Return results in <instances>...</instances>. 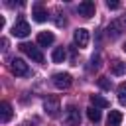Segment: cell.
Listing matches in <instances>:
<instances>
[{
  "label": "cell",
  "instance_id": "1",
  "mask_svg": "<svg viewBox=\"0 0 126 126\" xmlns=\"http://www.w3.org/2000/svg\"><path fill=\"white\" fill-rule=\"evenodd\" d=\"M20 49L30 57V59H33L35 63H43V53H41V49L35 45V43H30V41H24V43H20Z\"/></svg>",
  "mask_w": 126,
  "mask_h": 126
},
{
  "label": "cell",
  "instance_id": "2",
  "mask_svg": "<svg viewBox=\"0 0 126 126\" xmlns=\"http://www.w3.org/2000/svg\"><path fill=\"white\" fill-rule=\"evenodd\" d=\"M63 124L65 126H79L81 124V114H79V108L75 104H69L63 112Z\"/></svg>",
  "mask_w": 126,
  "mask_h": 126
},
{
  "label": "cell",
  "instance_id": "3",
  "mask_svg": "<svg viewBox=\"0 0 126 126\" xmlns=\"http://www.w3.org/2000/svg\"><path fill=\"white\" fill-rule=\"evenodd\" d=\"M43 110L49 114V116H57L59 110H61V100L57 94H49L43 98Z\"/></svg>",
  "mask_w": 126,
  "mask_h": 126
},
{
  "label": "cell",
  "instance_id": "4",
  "mask_svg": "<svg viewBox=\"0 0 126 126\" xmlns=\"http://www.w3.org/2000/svg\"><path fill=\"white\" fill-rule=\"evenodd\" d=\"M10 71H12L16 77H26V75H30V67H28V63H24V61L18 59V57H14V59L10 61Z\"/></svg>",
  "mask_w": 126,
  "mask_h": 126
},
{
  "label": "cell",
  "instance_id": "5",
  "mask_svg": "<svg viewBox=\"0 0 126 126\" xmlns=\"http://www.w3.org/2000/svg\"><path fill=\"white\" fill-rule=\"evenodd\" d=\"M51 83H53V87H57V89H69L71 87V83H73V79H71V75L69 73H53V77H51Z\"/></svg>",
  "mask_w": 126,
  "mask_h": 126
},
{
  "label": "cell",
  "instance_id": "6",
  "mask_svg": "<svg viewBox=\"0 0 126 126\" xmlns=\"http://www.w3.org/2000/svg\"><path fill=\"white\" fill-rule=\"evenodd\" d=\"M30 24L24 20V18H18V22L12 26V35H16V37H26V35H30Z\"/></svg>",
  "mask_w": 126,
  "mask_h": 126
},
{
  "label": "cell",
  "instance_id": "7",
  "mask_svg": "<svg viewBox=\"0 0 126 126\" xmlns=\"http://www.w3.org/2000/svg\"><path fill=\"white\" fill-rule=\"evenodd\" d=\"M73 41H75V45L77 47H87L89 45V41H91V35H89V30H85V28H79V30H75V33H73Z\"/></svg>",
  "mask_w": 126,
  "mask_h": 126
},
{
  "label": "cell",
  "instance_id": "8",
  "mask_svg": "<svg viewBox=\"0 0 126 126\" xmlns=\"http://www.w3.org/2000/svg\"><path fill=\"white\" fill-rule=\"evenodd\" d=\"M124 30H126V22H124V18H118V20H112V22L108 24L106 33H108L110 37H118Z\"/></svg>",
  "mask_w": 126,
  "mask_h": 126
},
{
  "label": "cell",
  "instance_id": "9",
  "mask_svg": "<svg viewBox=\"0 0 126 126\" xmlns=\"http://www.w3.org/2000/svg\"><path fill=\"white\" fill-rule=\"evenodd\" d=\"M77 12H79V16H83V18L94 16V2H93V0H83V2L77 6Z\"/></svg>",
  "mask_w": 126,
  "mask_h": 126
},
{
  "label": "cell",
  "instance_id": "10",
  "mask_svg": "<svg viewBox=\"0 0 126 126\" xmlns=\"http://www.w3.org/2000/svg\"><path fill=\"white\" fill-rule=\"evenodd\" d=\"M32 16H33V20H35V22H39V24H41V22H45V20L49 18V16H47V10L43 8V4H41V2H35V4L32 6Z\"/></svg>",
  "mask_w": 126,
  "mask_h": 126
},
{
  "label": "cell",
  "instance_id": "11",
  "mask_svg": "<svg viewBox=\"0 0 126 126\" xmlns=\"http://www.w3.org/2000/svg\"><path fill=\"white\" fill-rule=\"evenodd\" d=\"M10 118H12V104L8 100H2V104H0V122L6 124V122H10Z\"/></svg>",
  "mask_w": 126,
  "mask_h": 126
},
{
  "label": "cell",
  "instance_id": "12",
  "mask_svg": "<svg viewBox=\"0 0 126 126\" xmlns=\"http://www.w3.org/2000/svg\"><path fill=\"white\" fill-rule=\"evenodd\" d=\"M53 41H55V35H53L51 32H39V33H37V45L47 47V45H51Z\"/></svg>",
  "mask_w": 126,
  "mask_h": 126
},
{
  "label": "cell",
  "instance_id": "13",
  "mask_svg": "<svg viewBox=\"0 0 126 126\" xmlns=\"http://www.w3.org/2000/svg\"><path fill=\"white\" fill-rule=\"evenodd\" d=\"M124 71H126V63H122L120 59H114L110 63V73L112 75H124Z\"/></svg>",
  "mask_w": 126,
  "mask_h": 126
},
{
  "label": "cell",
  "instance_id": "14",
  "mask_svg": "<svg viewBox=\"0 0 126 126\" xmlns=\"http://www.w3.org/2000/svg\"><path fill=\"white\" fill-rule=\"evenodd\" d=\"M65 57H67L65 47H55V49H53V53H51L53 63H63V61H65Z\"/></svg>",
  "mask_w": 126,
  "mask_h": 126
},
{
  "label": "cell",
  "instance_id": "15",
  "mask_svg": "<svg viewBox=\"0 0 126 126\" xmlns=\"http://www.w3.org/2000/svg\"><path fill=\"white\" fill-rule=\"evenodd\" d=\"M91 102H93L96 108H108V106H110V102H108L104 96H100V94H91Z\"/></svg>",
  "mask_w": 126,
  "mask_h": 126
},
{
  "label": "cell",
  "instance_id": "16",
  "mask_svg": "<svg viewBox=\"0 0 126 126\" xmlns=\"http://www.w3.org/2000/svg\"><path fill=\"white\" fill-rule=\"evenodd\" d=\"M106 122H108V126H120V122H122V114H120L118 110H110Z\"/></svg>",
  "mask_w": 126,
  "mask_h": 126
},
{
  "label": "cell",
  "instance_id": "17",
  "mask_svg": "<svg viewBox=\"0 0 126 126\" xmlns=\"http://www.w3.org/2000/svg\"><path fill=\"white\" fill-rule=\"evenodd\" d=\"M87 116H89L91 122H98V120H100V110H98L96 106H89V108H87Z\"/></svg>",
  "mask_w": 126,
  "mask_h": 126
},
{
  "label": "cell",
  "instance_id": "18",
  "mask_svg": "<svg viewBox=\"0 0 126 126\" xmlns=\"http://www.w3.org/2000/svg\"><path fill=\"white\" fill-rule=\"evenodd\" d=\"M116 93H118V100H120V104H126V83H120L118 89H116Z\"/></svg>",
  "mask_w": 126,
  "mask_h": 126
},
{
  "label": "cell",
  "instance_id": "19",
  "mask_svg": "<svg viewBox=\"0 0 126 126\" xmlns=\"http://www.w3.org/2000/svg\"><path fill=\"white\" fill-rule=\"evenodd\" d=\"M98 87H100V89H104V91H108V89H110V79L100 77V79H98Z\"/></svg>",
  "mask_w": 126,
  "mask_h": 126
},
{
  "label": "cell",
  "instance_id": "20",
  "mask_svg": "<svg viewBox=\"0 0 126 126\" xmlns=\"http://www.w3.org/2000/svg\"><path fill=\"white\" fill-rule=\"evenodd\" d=\"M98 65H100V57L98 55H93L91 57V69H98Z\"/></svg>",
  "mask_w": 126,
  "mask_h": 126
},
{
  "label": "cell",
  "instance_id": "21",
  "mask_svg": "<svg viewBox=\"0 0 126 126\" xmlns=\"http://www.w3.org/2000/svg\"><path fill=\"white\" fill-rule=\"evenodd\" d=\"M106 8H108V10H118V8H120V2H116V0H108V2H106Z\"/></svg>",
  "mask_w": 126,
  "mask_h": 126
},
{
  "label": "cell",
  "instance_id": "22",
  "mask_svg": "<svg viewBox=\"0 0 126 126\" xmlns=\"http://www.w3.org/2000/svg\"><path fill=\"white\" fill-rule=\"evenodd\" d=\"M0 43H2V49H6V47H8V39H6V37H2V39H0Z\"/></svg>",
  "mask_w": 126,
  "mask_h": 126
},
{
  "label": "cell",
  "instance_id": "23",
  "mask_svg": "<svg viewBox=\"0 0 126 126\" xmlns=\"http://www.w3.org/2000/svg\"><path fill=\"white\" fill-rule=\"evenodd\" d=\"M124 51H126V43H124Z\"/></svg>",
  "mask_w": 126,
  "mask_h": 126
}]
</instances>
